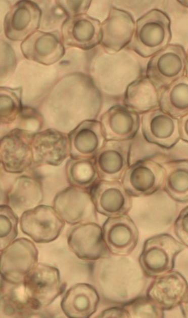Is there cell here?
Here are the masks:
<instances>
[{
  "label": "cell",
  "instance_id": "18",
  "mask_svg": "<svg viewBox=\"0 0 188 318\" xmlns=\"http://www.w3.org/2000/svg\"><path fill=\"white\" fill-rule=\"evenodd\" d=\"M102 229L107 248L114 255L127 256L137 244L138 229L127 214L108 217L104 223Z\"/></svg>",
  "mask_w": 188,
  "mask_h": 318
},
{
  "label": "cell",
  "instance_id": "7",
  "mask_svg": "<svg viewBox=\"0 0 188 318\" xmlns=\"http://www.w3.org/2000/svg\"><path fill=\"white\" fill-rule=\"evenodd\" d=\"M21 231L37 243H48L62 233L65 222L53 207L39 205L23 212L20 217Z\"/></svg>",
  "mask_w": 188,
  "mask_h": 318
},
{
  "label": "cell",
  "instance_id": "29",
  "mask_svg": "<svg viewBox=\"0 0 188 318\" xmlns=\"http://www.w3.org/2000/svg\"><path fill=\"white\" fill-rule=\"evenodd\" d=\"M22 89L20 88L1 87V124L13 123L19 116L23 107L21 102Z\"/></svg>",
  "mask_w": 188,
  "mask_h": 318
},
{
  "label": "cell",
  "instance_id": "6",
  "mask_svg": "<svg viewBox=\"0 0 188 318\" xmlns=\"http://www.w3.org/2000/svg\"><path fill=\"white\" fill-rule=\"evenodd\" d=\"M53 207L70 225L98 221L90 190L70 185L55 194Z\"/></svg>",
  "mask_w": 188,
  "mask_h": 318
},
{
  "label": "cell",
  "instance_id": "12",
  "mask_svg": "<svg viewBox=\"0 0 188 318\" xmlns=\"http://www.w3.org/2000/svg\"><path fill=\"white\" fill-rule=\"evenodd\" d=\"M140 125L147 141L164 148H170L180 139L179 118L160 107L142 114Z\"/></svg>",
  "mask_w": 188,
  "mask_h": 318
},
{
  "label": "cell",
  "instance_id": "5",
  "mask_svg": "<svg viewBox=\"0 0 188 318\" xmlns=\"http://www.w3.org/2000/svg\"><path fill=\"white\" fill-rule=\"evenodd\" d=\"M186 54L181 45L169 44L150 58L147 64L146 76L159 93L185 75Z\"/></svg>",
  "mask_w": 188,
  "mask_h": 318
},
{
  "label": "cell",
  "instance_id": "33",
  "mask_svg": "<svg viewBox=\"0 0 188 318\" xmlns=\"http://www.w3.org/2000/svg\"><path fill=\"white\" fill-rule=\"evenodd\" d=\"M173 228L178 239L188 248V206L181 210L174 222Z\"/></svg>",
  "mask_w": 188,
  "mask_h": 318
},
{
  "label": "cell",
  "instance_id": "9",
  "mask_svg": "<svg viewBox=\"0 0 188 318\" xmlns=\"http://www.w3.org/2000/svg\"><path fill=\"white\" fill-rule=\"evenodd\" d=\"M33 134L15 129L1 138V163L5 172L21 173L33 164L32 140Z\"/></svg>",
  "mask_w": 188,
  "mask_h": 318
},
{
  "label": "cell",
  "instance_id": "15",
  "mask_svg": "<svg viewBox=\"0 0 188 318\" xmlns=\"http://www.w3.org/2000/svg\"><path fill=\"white\" fill-rule=\"evenodd\" d=\"M32 148L33 166H59L70 155L68 135L50 129L35 133Z\"/></svg>",
  "mask_w": 188,
  "mask_h": 318
},
{
  "label": "cell",
  "instance_id": "38",
  "mask_svg": "<svg viewBox=\"0 0 188 318\" xmlns=\"http://www.w3.org/2000/svg\"><path fill=\"white\" fill-rule=\"evenodd\" d=\"M182 6L188 8V1H177Z\"/></svg>",
  "mask_w": 188,
  "mask_h": 318
},
{
  "label": "cell",
  "instance_id": "28",
  "mask_svg": "<svg viewBox=\"0 0 188 318\" xmlns=\"http://www.w3.org/2000/svg\"><path fill=\"white\" fill-rule=\"evenodd\" d=\"M65 173L70 185L88 190L100 179L94 157H71L66 163Z\"/></svg>",
  "mask_w": 188,
  "mask_h": 318
},
{
  "label": "cell",
  "instance_id": "25",
  "mask_svg": "<svg viewBox=\"0 0 188 318\" xmlns=\"http://www.w3.org/2000/svg\"><path fill=\"white\" fill-rule=\"evenodd\" d=\"M160 93L151 81L143 76L131 82L125 93L124 105L143 114L159 107Z\"/></svg>",
  "mask_w": 188,
  "mask_h": 318
},
{
  "label": "cell",
  "instance_id": "24",
  "mask_svg": "<svg viewBox=\"0 0 188 318\" xmlns=\"http://www.w3.org/2000/svg\"><path fill=\"white\" fill-rule=\"evenodd\" d=\"M43 191L40 181L37 178L21 175L17 177L6 194V204L16 212L22 214L42 202Z\"/></svg>",
  "mask_w": 188,
  "mask_h": 318
},
{
  "label": "cell",
  "instance_id": "20",
  "mask_svg": "<svg viewBox=\"0 0 188 318\" xmlns=\"http://www.w3.org/2000/svg\"><path fill=\"white\" fill-rule=\"evenodd\" d=\"M188 290V284L179 272L171 271L155 278L149 286L147 296L163 310L179 305Z\"/></svg>",
  "mask_w": 188,
  "mask_h": 318
},
{
  "label": "cell",
  "instance_id": "35",
  "mask_svg": "<svg viewBox=\"0 0 188 318\" xmlns=\"http://www.w3.org/2000/svg\"><path fill=\"white\" fill-rule=\"evenodd\" d=\"M180 139L188 143V113L179 118Z\"/></svg>",
  "mask_w": 188,
  "mask_h": 318
},
{
  "label": "cell",
  "instance_id": "32",
  "mask_svg": "<svg viewBox=\"0 0 188 318\" xmlns=\"http://www.w3.org/2000/svg\"><path fill=\"white\" fill-rule=\"evenodd\" d=\"M91 1H56L57 6L68 17L85 14Z\"/></svg>",
  "mask_w": 188,
  "mask_h": 318
},
{
  "label": "cell",
  "instance_id": "17",
  "mask_svg": "<svg viewBox=\"0 0 188 318\" xmlns=\"http://www.w3.org/2000/svg\"><path fill=\"white\" fill-rule=\"evenodd\" d=\"M135 27V22L129 12L112 7L108 17L101 23L100 44L109 52H119L129 44Z\"/></svg>",
  "mask_w": 188,
  "mask_h": 318
},
{
  "label": "cell",
  "instance_id": "11",
  "mask_svg": "<svg viewBox=\"0 0 188 318\" xmlns=\"http://www.w3.org/2000/svg\"><path fill=\"white\" fill-rule=\"evenodd\" d=\"M90 193L97 212L108 217L127 215L132 206V196L120 180L100 179Z\"/></svg>",
  "mask_w": 188,
  "mask_h": 318
},
{
  "label": "cell",
  "instance_id": "36",
  "mask_svg": "<svg viewBox=\"0 0 188 318\" xmlns=\"http://www.w3.org/2000/svg\"><path fill=\"white\" fill-rule=\"evenodd\" d=\"M179 306L183 316L188 318V290Z\"/></svg>",
  "mask_w": 188,
  "mask_h": 318
},
{
  "label": "cell",
  "instance_id": "31",
  "mask_svg": "<svg viewBox=\"0 0 188 318\" xmlns=\"http://www.w3.org/2000/svg\"><path fill=\"white\" fill-rule=\"evenodd\" d=\"M122 307L131 317H164L163 310L147 296L137 297L124 304Z\"/></svg>",
  "mask_w": 188,
  "mask_h": 318
},
{
  "label": "cell",
  "instance_id": "14",
  "mask_svg": "<svg viewBox=\"0 0 188 318\" xmlns=\"http://www.w3.org/2000/svg\"><path fill=\"white\" fill-rule=\"evenodd\" d=\"M64 45L88 50L100 44L101 23L86 14L68 17L61 26Z\"/></svg>",
  "mask_w": 188,
  "mask_h": 318
},
{
  "label": "cell",
  "instance_id": "22",
  "mask_svg": "<svg viewBox=\"0 0 188 318\" xmlns=\"http://www.w3.org/2000/svg\"><path fill=\"white\" fill-rule=\"evenodd\" d=\"M70 156L73 158H93L106 141L100 121L82 122L68 134Z\"/></svg>",
  "mask_w": 188,
  "mask_h": 318
},
{
  "label": "cell",
  "instance_id": "4",
  "mask_svg": "<svg viewBox=\"0 0 188 318\" xmlns=\"http://www.w3.org/2000/svg\"><path fill=\"white\" fill-rule=\"evenodd\" d=\"M38 252L28 238L14 240L1 251L0 271L5 282L14 285L22 284L26 275L37 263Z\"/></svg>",
  "mask_w": 188,
  "mask_h": 318
},
{
  "label": "cell",
  "instance_id": "8",
  "mask_svg": "<svg viewBox=\"0 0 188 318\" xmlns=\"http://www.w3.org/2000/svg\"><path fill=\"white\" fill-rule=\"evenodd\" d=\"M165 170L161 163L151 158L138 160L130 165L121 179L123 186L131 196L152 194L163 187Z\"/></svg>",
  "mask_w": 188,
  "mask_h": 318
},
{
  "label": "cell",
  "instance_id": "21",
  "mask_svg": "<svg viewBox=\"0 0 188 318\" xmlns=\"http://www.w3.org/2000/svg\"><path fill=\"white\" fill-rule=\"evenodd\" d=\"M100 123L106 140H129L136 134L140 117L125 105H116L103 114Z\"/></svg>",
  "mask_w": 188,
  "mask_h": 318
},
{
  "label": "cell",
  "instance_id": "34",
  "mask_svg": "<svg viewBox=\"0 0 188 318\" xmlns=\"http://www.w3.org/2000/svg\"><path fill=\"white\" fill-rule=\"evenodd\" d=\"M97 317H131L123 307H112L104 310Z\"/></svg>",
  "mask_w": 188,
  "mask_h": 318
},
{
  "label": "cell",
  "instance_id": "19",
  "mask_svg": "<svg viewBox=\"0 0 188 318\" xmlns=\"http://www.w3.org/2000/svg\"><path fill=\"white\" fill-rule=\"evenodd\" d=\"M20 48L26 59L44 65L58 62L65 52L57 31L46 32L36 30L22 41Z\"/></svg>",
  "mask_w": 188,
  "mask_h": 318
},
{
  "label": "cell",
  "instance_id": "37",
  "mask_svg": "<svg viewBox=\"0 0 188 318\" xmlns=\"http://www.w3.org/2000/svg\"><path fill=\"white\" fill-rule=\"evenodd\" d=\"M186 54V70H185V75L188 77V50L187 51Z\"/></svg>",
  "mask_w": 188,
  "mask_h": 318
},
{
  "label": "cell",
  "instance_id": "2",
  "mask_svg": "<svg viewBox=\"0 0 188 318\" xmlns=\"http://www.w3.org/2000/svg\"><path fill=\"white\" fill-rule=\"evenodd\" d=\"M22 286L26 302L34 309L49 305L64 291L59 269L43 263H37L26 275Z\"/></svg>",
  "mask_w": 188,
  "mask_h": 318
},
{
  "label": "cell",
  "instance_id": "13",
  "mask_svg": "<svg viewBox=\"0 0 188 318\" xmlns=\"http://www.w3.org/2000/svg\"><path fill=\"white\" fill-rule=\"evenodd\" d=\"M131 140H106L94 157L100 179L121 180L129 167Z\"/></svg>",
  "mask_w": 188,
  "mask_h": 318
},
{
  "label": "cell",
  "instance_id": "26",
  "mask_svg": "<svg viewBox=\"0 0 188 318\" xmlns=\"http://www.w3.org/2000/svg\"><path fill=\"white\" fill-rule=\"evenodd\" d=\"M162 165L165 170L162 189L176 202H188V160H172Z\"/></svg>",
  "mask_w": 188,
  "mask_h": 318
},
{
  "label": "cell",
  "instance_id": "10",
  "mask_svg": "<svg viewBox=\"0 0 188 318\" xmlns=\"http://www.w3.org/2000/svg\"><path fill=\"white\" fill-rule=\"evenodd\" d=\"M67 239L69 249L80 259L94 261L109 256L102 228L96 222L73 225Z\"/></svg>",
  "mask_w": 188,
  "mask_h": 318
},
{
  "label": "cell",
  "instance_id": "23",
  "mask_svg": "<svg viewBox=\"0 0 188 318\" xmlns=\"http://www.w3.org/2000/svg\"><path fill=\"white\" fill-rule=\"evenodd\" d=\"M99 302V295L93 286L87 283H77L66 291L61 307L68 317L88 318L96 312Z\"/></svg>",
  "mask_w": 188,
  "mask_h": 318
},
{
  "label": "cell",
  "instance_id": "27",
  "mask_svg": "<svg viewBox=\"0 0 188 318\" xmlns=\"http://www.w3.org/2000/svg\"><path fill=\"white\" fill-rule=\"evenodd\" d=\"M159 107L171 116L180 118L188 113V77L185 75L164 88L160 93Z\"/></svg>",
  "mask_w": 188,
  "mask_h": 318
},
{
  "label": "cell",
  "instance_id": "1",
  "mask_svg": "<svg viewBox=\"0 0 188 318\" xmlns=\"http://www.w3.org/2000/svg\"><path fill=\"white\" fill-rule=\"evenodd\" d=\"M171 37L169 16L161 10L154 9L136 21L133 36L126 48L147 58L169 45Z\"/></svg>",
  "mask_w": 188,
  "mask_h": 318
},
{
  "label": "cell",
  "instance_id": "16",
  "mask_svg": "<svg viewBox=\"0 0 188 318\" xmlns=\"http://www.w3.org/2000/svg\"><path fill=\"white\" fill-rule=\"evenodd\" d=\"M41 11L30 1H20L7 13L4 22L6 36L13 41H23L39 28Z\"/></svg>",
  "mask_w": 188,
  "mask_h": 318
},
{
  "label": "cell",
  "instance_id": "3",
  "mask_svg": "<svg viewBox=\"0 0 188 318\" xmlns=\"http://www.w3.org/2000/svg\"><path fill=\"white\" fill-rule=\"evenodd\" d=\"M184 245L168 233L159 234L146 240L138 258V262L145 274L156 277L174 267L177 255Z\"/></svg>",
  "mask_w": 188,
  "mask_h": 318
},
{
  "label": "cell",
  "instance_id": "30",
  "mask_svg": "<svg viewBox=\"0 0 188 318\" xmlns=\"http://www.w3.org/2000/svg\"><path fill=\"white\" fill-rule=\"evenodd\" d=\"M19 218L8 205L0 206V250L4 249L17 237Z\"/></svg>",
  "mask_w": 188,
  "mask_h": 318
}]
</instances>
